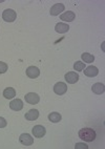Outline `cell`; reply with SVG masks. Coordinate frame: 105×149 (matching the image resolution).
Returning <instances> with one entry per match:
<instances>
[{"label":"cell","instance_id":"1","mask_svg":"<svg viewBox=\"0 0 105 149\" xmlns=\"http://www.w3.org/2000/svg\"><path fill=\"white\" fill-rule=\"evenodd\" d=\"M97 133L92 128H82L79 130V138L84 142H92L96 140Z\"/></svg>","mask_w":105,"mask_h":149},{"label":"cell","instance_id":"2","mask_svg":"<svg viewBox=\"0 0 105 149\" xmlns=\"http://www.w3.org/2000/svg\"><path fill=\"white\" fill-rule=\"evenodd\" d=\"M2 18L6 22H14L17 18V14L16 12L11 10V8H8L2 13Z\"/></svg>","mask_w":105,"mask_h":149},{"label":"cell","instance_id":"3","mask_svg":"<svg viewBox=\"0 0 105 149\" xmlns=\"http://www.w3.org/2000/svg\"><path fill=\"white\" fill-rule=\"evenodd\" d=\"M25 101H26L29 104L35 105V104L39 103V101H40V97L35 93H29L25 95Z\"/></svg>","mask_w":105,"mask_h":149},{"label":"cell","instance_id":"4","mask_svg":"<svg viewBox=\"0 0 105 149\" xmlns=\"http://www.w3.org/2000/svg\"><path fill=\"white\" fill-rule=\"evenodd\" d=\"M32 132H33V134H34L35 138L40 139V138H43V136H45L46 130H45V128H44L42 125H36L35 127L33 128Z\"/></svg>","mask_w":105,"mask_h":149},{"label":"cell","instance_id":"5","mask_svg":"<svg viewBox=\"0 0 105 149\" xmlns=\"http://www.w3.org/2000/svg\"><path fill=\"white\" fill-rule=\"evenodd\" d=\"M54 91L57 93V95L62 96V95H64V93L67 91V85L63 82L56 83L55 86H54Z\"/></svg>","mask_w":105,"mask_h":149},{"label":"cell","instance_id":"6","mask_svg":"<svg viewBox=\"0 0 105 149\" xmlns=\"http://www.w3.org/2000/svg\"><path fill=\"white\" fill-rule=\"evenodd\" d=\"M19 141L22 145H25V146H31L34 143V139L29 134V133H22L21 136H19Z\"/></svg>","mask_w":105,"mask_h":149},{"label":"cell","instance_id":"7","mask_svg":"<svg viewBox=\"0 0 105 149\" xmlns=\"http://www.w3.org/2000/svg\"><path fill=\"white\" fill-rule=\"evenodd\" d=\"M40 70L37 66H29L26 68V76L31 79H36L39 77Z\"/></svg>","mask_w":105,"mask_h":149},{"label":"cell","instance_id":"8","mask_svg":"<svg viewBox=\"0 0 105 149\" xmlns=\"http://www.w3.org/2000/svg\"><path fill=\"white\" fill-rule=\"evenodd\" d=\"M65 80L67 83H70V84H75V83L78 82L79 80V74L76 72H70L64 76Z\"/></svg>","mask_w":105,"mask_h":149},{"label":"cell","instance_id":"9","mask_svg":"<svg viewBox=\"0 0 105 149\" xmlns=\"http://www.w3.org/2000/svg\"><path fill=\"white\" fill-rule=\"evenodd\" d=\"M64 6L62 3H56L51 8L49 13H51V16H57V15H59V14H61L62 12L64 11Z\"/></svg>","mask_w":105,"mask_h":149},{"label":"cell","instance_id":"10","mask_svg":"<svg viewBox=\"0 0 105 149\" xmlns=\"http://www.w3.org/2000/svg\"><path fill=\"white\" fill-rule=\"evenodd\" d=\"M75 18H76L75 13H74V12H70V11L65 12V13L60 15V19H61L62 21H65V22H72L75 20Z\"/></svg>","mask_w":105,"mask_h":149},{"label":"cell","instance_id":"11","mask_svg":"<svg viewBox=\"0 0 105 149\" xmlns=\"http://www.w3.org/2000/svg\"><path fill=\"white\" fill-rule=\"evenodd\" d=\"M10 107H11V109L15 110V111H19V110H21L23 108V102L20 99H15V100L11 101Z\"/></svg>","mask_w":105,"mask_h":149},{"label":"cell","instance_id":"12","mask_svg":"<svg viewBox=\"0 0 105 149\" xmlns=\"http://www.w3.org/2000/svg\"><path fill=\"white\" fill-rule=\"evenodd\" d=\"M99 74V69L96 66H87L84 69V74L89 78H94Z\"/></svg>","mask_w":105,"mask_h":149},{"label":"cell","instance_id":"13","mask_svg":"<svg viewBox=\"0 0 105 149\" xmlns=\"http://www.w3.org/2000/svg\"><path fill=\"white\" fill-rule=\"evenodd\" d=\"M68 29H70V25L68 24H65L63 22H59V23L56 24L55 26V31L59 34H64V33H67Z\"/></svg>","mask_w":105,"mask_h":149},{"label":"cell","instance_id":"14","mask_svg":"<svg viewBox=\"0 0 105 149\" xmlns=\"http://www.w3.org/2000/svg\"><path fill=\"white\" fill-rule=\"evenodd\" d=\"M24 117L27 121H35L39 117V111H38L37 109H31L30 111H27L25 113Z\"/></svg>","mask_w":105,"mask_h":149},{"label":"cell","instance_id":"15","mask_svg":"<svg viewBox=\"0 0 105 149\" xmlns=\"http://www.w3.org/2000/svg\"><path fill=\"white\" fill-rule=\"evenodd\" d=\"M92 91L96 95H102L105 91V86L103 83H95L92 87Z\"/></svg>","mask_w":105,"mask_h":149},{"label":"cell","instance_id":"16","mask_svg":"<svg viewBox=\"0 0 105 149\" xmlns=\"http://www.w3.org/2000/svg\"><path fill=\"white\" fill-rule=\"evenodd\" d=\"M15 96H16V91H15V89L13 87H6L3 91V97L6 99L11 100V99L15 98Z\"/></svg>","mask_w":105,"mask_h":149},{"label":"cell","instance_id":"17","mask_svg":"<svg viewBox=\"0 0 105 149\" xmlns=\"http://www.w3.org/2000/svg\"><path fill=\"white\" fill-rule=\"evenodd\" d=\"M62 119L61 115H60L59 112H51L49 115V120L53 123H58L60 122Z\"/></svg>","mask_w":105,"mask_h":149},{"label":"cell","instance_id":"18","mask_svg":"<svg viewBox=\"0 0 105 149\" xmlns=\"http://www.w3.org/2000/svg\"><path fill=\"white\" fill-rule=\"evenodd\" d=\"M81 59L84 61V63H92L95 60V57L88 53H83L81 55Z\"/></svg>","mask_w":105,"mask_h":149},{"label":"cell","instance_id":"19","mask_svg":"<svg viewBox=\"0 0 105 149\" xmlns=\"http://www.w3.org/2000/svg\"><path fill=\"white\" fill-rule=\"evenodd\" d=\"M84 68H85V63H83V62L77 61L74 64V69L76 72H82V70H84Z\"/></svg>","mask_w":105,"mask_h":149},{"label":"cell","instance_id":"20","mask_svg":"<svg viewBox=\"0 0 105 149\" xmlns=\"http://www.w3.org/2000/svg\"><path fill=\"white\" fill-rule=\"evenodd\" d=\"M6 70H8V64L2 61H0V74L6 72Z\"/></svg>","mask_w":105,"mask_h":149},{"label":"cell","instance_id":"21","mask_svg":"<svg viewBox=\"0 0 105 149\" xmlns=\"http://www.w3.org/2000/svg\"><path fill=\"white\" fill-rule=\"evenodd\" d=\"M75 148L76 149H87L88 148V146L84 143H77L75 145Z\"/></svg>","mask_w":105,"mask_h":149},{"label":"cell","instance_id":"22","mask_svg":"<svg viewBox=\"0 0 105 149\" xmlns=\"http://www.w3.org/2000/svg\"><path fill=\"white\" fill-rule=\"evenodd\" d=\"M6 125H8V123H6V119L2 117H0V128H4Z\"/></svg>","mask_w":105,"mask_h":149}]
</instances>
